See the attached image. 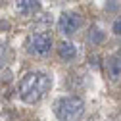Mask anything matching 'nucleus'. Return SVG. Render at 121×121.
Listing matches in <instances>:
<instances>
[{"label": "nucleus", "instance_id": "obj_1", "mask_svg": "<svg viewBox=\"0 0 121 121\" xmlns=\"http://www.w3.org/2000/svg\"><path fill=\"white\" fill-rule=\"evenodd\" d=\"M52 81L50 75L44 71H31L19 81V98L25 104H37L44 94L48 92Z\"/></svg>", "mask_w": 121, "mask_h": 121}, {"label": "nucleus", "instance_id": "obj_2", "mask_svg": "<svg viewBox=\"0 0 121 121\" xmlns=\"http://www.w3.org/2000/svg\"><path fill=\"white\" fill-rule=\"evenodd\" d=\"M85 112V102L79 96H62L54 102V115L60 121H79Z\"/></svg>", "mask_w": 121, "mask_h": 121}, {"label": "nucleus", "instance_id": "obj_3", "mask_svg": "<svg viewBox=\"0 0 121 121\" xmlns=\"http://www.w3.org/2000/svg\"><path fill=\"white\" fill-rule=\"evenodd\" d=\"M52 46H54V39L50 35V31H35L27 37V42H25V50L27 54H31L35 58H46L50 56L52 52Z\"/></svg>", "mask_w": 121, "mask_h": 121}, {"label": "nucleus", "instance_id": "obj_4", "mask_svg": "<svg viewBox=\"0 0 121 121\" xmlns=\"http://www.w3.org/2000/svg\"><path fill=\"white\" fill-rule=\"evenodd\" d=\"M83 19L81 16H77L75 12H64L62 16L58 17V31L62 33L64 37H71L79 31Z\"/></svg>", "mask_w": 121, "mask_h": 121}, {"label": "nucleus", "instance_id": "obj_5", "mask_svg": "<svg viewBox=\"0 0 121 121\" xmlns=\"http://www.w3.org/2000/svg\"><path fill=\"white\" fill-rule=\"evenodd\" d=\"M106 71L112 81H117L121 77V56H110L106 60Z\"/></svg>", "mask_w": 121, "mask_h": 121}, {"label": "nucleus", "instance_id": "obj_6", "mask_svg": "<svg viewBox=\"0 0 121 121\" xmlns=\"http://www.w3.org/2000/svg\"><path fill=\"white\" fill-rule=\"evenodd\" d=\"M58 56H60V60H64V62H71V60L77 58V48H75L73 42L64 40V42L58 44Z\"/></svg>", "mask_w": 121, "mask_h": 121}, {"label": "nucleus", "instance_id": "obj_7", "mask_svg": "<svg viewBox=\"0 0 121 121\" xmlns=\"http://www.w3.org/2000/svg\"><path fill=\"white\" fill-rule=\"evenodd\" d=\"M40 10V0H17V12L23 16H33Z\"/></svg>", "mask_w": 121, "mask_h": 121}, {"label": "nucleus", "instance_id": "obj_8", "mask_svg": "<svg viewBox=\"0 0 121 121\" xmlns=\"http://www.w3.org/2000/svg\"><path fill=\"white\" fill-rule=\"evenodd\" d=\"M104 39H106V35H104L102 29H98V27H92L88 31V37H86V40L90 44H100V42H104Z\"/></svg>", "mask_w": 121, "mask_h": 121}, {"label": "nucleus", "instance_id": "obj_9", "mask_svg": "<svg viewBox=\"0 0 121 121\" xmlns=\"http://www.w3.org/2000/svg\"><path fill=\"white\" fill-rule=\"evenodd\" d=\"M112 31H113L117 37H121V17H117V19L113 21V25H112Z\"/></svg>", "mask_w": 121, "mask_h": 121}, {"label": "nucleus", "instance_id": "obj_10", "mask_svg": "<svg viewBox=\"0 0 121 121\" xmlns=\"http://www.w3.org/2000/svg\"><path fill=\"white\" fill-rule=\"evenodd\" d=\"M88 62H90V67H96V69L100 67V58H98V56H90Z\"/></svg>", "mask_w": 121, "mask_h": 121}, {"label": "nucleus", "instance_id": "obj_11", "mask_svg": "<svg viewBox=\"0 0 121 121\" xmlns=\"http://www.w3.org/2000/svg\"><path fill=\"white\" fill-rule=\"evenodd\" d=\"M6 50H8L6 46H0V67L6 64V56H4V52H6Z\"/></svg>", "mask_w": 121, "mask_h": 121}]
</instances>
